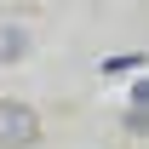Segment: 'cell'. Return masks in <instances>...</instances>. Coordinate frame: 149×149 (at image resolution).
Here are the masks:
<instances>
[{
	"mask_svg": "<svg viewBox=\"0 0 149 149\" xmlns=\"http://www.w3.org/2000/svg\"><path fill=\"white\" fill-rule=\"evenodd\" d=\"M35 143H40V115H35V103L0 97V149H35Z\"/></svg>",
	"mask_w": 149,
	"mask_h": 149,
	"instance_id": "6da1fadb",
	"label": "cell"
},
{
	"mask_svg": "<svg viewBox=\"0 0 149 149\" xmlns=\"http://www.w3.org/2000/svg\"><path fill=\"white\" fill-rule=\"evenodd\" d=\"M23 57H29V29L0 23V63H23Z\"/></svg>",
	"mask_w": 149,
	"mask_h": 149,
	"instance_id": "7a4b0ae2",
	"label": "cell"
},
{
	"mask_svg": "<svg viewBox=\"0 0 149 149\" xmlns=\"http://www.w3.org/2000/svg\"><path fill=\"white\" fill-rule=\"evenodd\" d=\"M126 132H149V109H132L126 115Z\"/></svg>",
	"mask_w": 149,
	"mask_h": 149,
	"instance_id": "3957f363",
	"label": "cell"
}]
</instances>
